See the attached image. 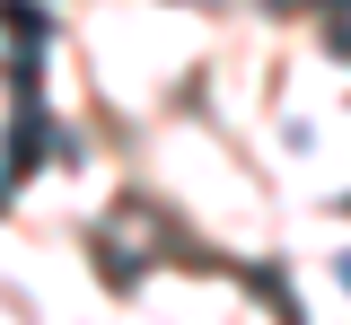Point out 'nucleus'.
<instances>
[{
    "mask_svg": "<svg viewBox=\"0 0 351 325\" xmlns=\"http://www.w3.org/2000/svg\"><path fill=\"white\" fill-rule=\"evenodd\" d=\"M0 27H9L18 45H36V53H44V36H53V27H44V9H36V0H0Z\"/></svg>",
    "mask_w": 351,
    "mask_h": 325,
    "instance_id": "obj_1",
    "label": "nucleus"
},
{
    "mask_svg": "<svg viewBox=\"0 0 351 325\" xmlns=\"http://www.w3.org/2000/svg\"><path fill=\"white\" fill-rule=\"evenodd\" d=\"M36 149H44V123L18 115V132H9V158H0V167H9V176H27V167H36Z\"/></svg>",
    "mask_w": 351,
    "mask_h": 325,
    "instance_id": "obj_2",
    "label": "nucleus"
},
{
    "mask_svg": "<svg viewBox=\"0 0 351 325\" xmlns=\"http://www.w3.org/2000/svg\"><path fill=\"white\" fill-rule=\"evenodd\" d=\"M272 9H290V0H272Z\"/></svg>",
    "mask_w": 351,
    "mask_h": 325,
    "instance_id": "obj_3",
    "label": "nucleus"
}]
</instances>
